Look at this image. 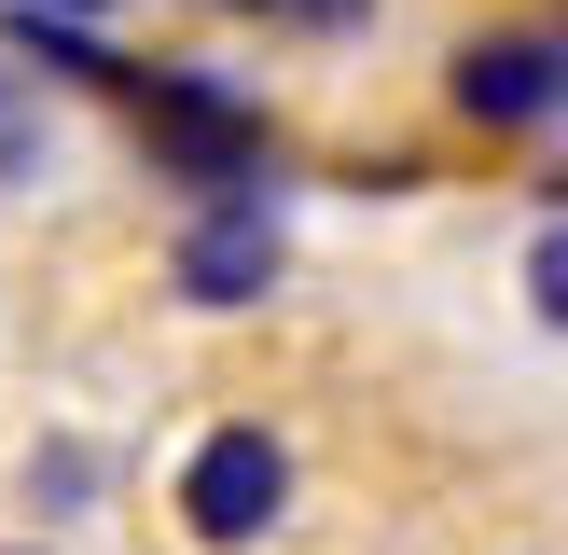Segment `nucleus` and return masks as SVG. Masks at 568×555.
Masks as SVG:
<instances>
[{
	"mask_svg": "<svg viewBox=\"0 0 568 555\" xmlns=\"http://www.w3.org/2000/svg\"><path fill=\"white\" fill-rule=\"evenodd\" d=\"M514 305H527V320H541L555 347H568V194H555L541 222H527V250H514Z\"/></svg>",
	"mask_w": 568,
	"mask_h": 555,
	"instance_id": "obj_8",
	"label": "nucleus"
},
{
	"mask_svg": "<svg viewBox=\"0 0 568 555\" xmlns=\"http://www.w3.org/2000/svg\"><path fill=\"white\" fill-rule=\"evenodd\" d=\"M0 555H70V542H55V527H28V542H0Z\"/></svg>",
	"mask_w": 568,
	"mask_h": 555,
	"instance_id": "obj_10",
	"label": "nucleus"
},
{
	"mask_svg": "<svg viewBox=\"0 0 568 555\" xmlns=\"http://www.w3.org/2000/svg\"><path fill=\"white\" fill-rule=\"evenodd\" d=\"M555 28H568V14H555Z\"/></svg>",
	"mask_w": 568,
	"mask_h": 555,
	"instance_id": "obj_12",
	"label": "nucleus"
},
{
	"mask_svg": "<svg viewBox=\"0 0 568 555\" xmlns=\"http://www.w3.org/2000/svg\"><path fill=\"white\" fill-rule=\"evenodd\" d=\"M28 500H42V527L98 514V500H111V458H98L83 431H42V444H28Z\"/></svg>",
	"mask_w": 568,
	"mask_h": 555,
	"instance_id": "obj_6",
	"label": "nucleus"
},
{
	"mask_svg": "<svg viewBox=\"0 0 568 555\" xmlns=\"http://www.w3.org/2000/svg\"><path fill=\"white\" fill-rule=\"evenodd\" d=\"M444 125H471V139H555L568 125V28H541V14L458 28V56H444Z\"/></svg>",
	"mask_w": 568,
	"mask_h": 555,
	"instance_id": "obj_4",
	"label": "nucleus"
},
{
	"mask_svg": "<svg viewBox=\"0 0 568 555\" xmlns=\"http://www.w3.org/2000/svg\"><path fill=\"white\" fill-rule=\"evenodd\" d=\"M305 500V431L264 403H222L181 431V458H166V527H181L194 555H264L277 527H292Z\"/></svg>",
	"mask_w": 568,
	"mask_h": 555,
	"instance_id": "obj_2",
	"label": "nucleus"
},
{
	"mask_svg": "<svg viewBox=\"0 0 568 555\" xmlns=\"http://www.w3.org/2000/svg\"><path fill=\"white\" fill-rule=\"evenodd\" d=\"M153 278H166V305H194V320H250V305H277V278H292V209H277V181L181 194Z\"/></svg>",
	"mask_w": 568,
	"mask_h": 555,
	"instance_id": "obj_3",
	"label": "nucleus"
},
{
	"mask_svg": "<svg viewBox=\"0 0 568 555\" xmlns=\"http://www.w3.org/2000/svg\"><path fill=\"white\" fill-rule=\"evenodd\" d=\"M111 111H125V139L153 153V181H181V194L277 181V111L250 98L236 70H209V56H125Z\"/></svg>",
	"mask_w": 568,
	"mask_h": 555,
	"instance_id": "obj_1",
	"label": "nucleus"
},
{
	"mask_svg": "<svg viewBox=\"0 0 568 555\" xmlns=\"http://www.w3.org/2000/svg\"><path fill=\"white\" fill-rule=\"evenodd\" d=\"M0 14H42V28H125L139 0H0Z\"/></svg>",
	"mask_w": 568,
	"mask_h": 555,
	"instance_id": "obj_9",
	"label": "nucleus"
},
{
	"mask_svg": "<svg viewBox=\"0 0 568 555\" xmlns=\"http://www.w3.org/2000/svg\"><path fill=\"white\" fill-rule=\"evenodd\" d=\"M55 167H70V98L0 56V222H14L28 194H55Z\"/></svg>",
	"mask_w": 568,
	"mask_h": 555,
	"instance_id": "obj_5",
	"label": "nucleus"
},
{
	"mask_svg": "<svg viewBox=\"0 0 568 555\" xmlns=\"http://www.w3.org/2000/svg\"><path fill=\"white\" fill-rule=\"evenodd\" d=\"M209 14L277 28V42H375V28H388V0H209Z\"/></svg>",
	"mask_w": 568,
	"mask_h": 555,
	"instance_id": "obj_7",
	"label": "nucleus"
},
{
	"mask_svg": "<svg viewBox=\"0 0 568 555\" xmlns=\"http://www.w3.org/2000/svg\"><path fill=\"white\" fill-rule=\"evenodd\" d=\"M499 555H541V542H499Z\"/></svg>",
	"mask_w": 568,
	"mask_h": 555,
	"instance_id": "obj_11",
	"label": "nucleus"
}]
</instances>
